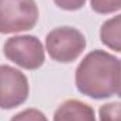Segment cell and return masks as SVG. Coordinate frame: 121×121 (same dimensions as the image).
<instances>
[{"label":"cell","mask_w":121,"mask_h":121,"mask_svg":"<svg viewBox=\"0 0 121 121\" xmlns=\"http://www.w3.org/2000/svg\"><path fill=\"white\" fill-rule=\"evenodd\" d=\"M121 62L104 51H93L76 69V86L93 99H107L118 90Z\"/></svg>","instance_id":"1"},{"label":"cell","mask_w":121,"mask_h":121,"mask_svg":"<svg viewBox=\"0 0 121 121\" xmlns=\"http://www.w3.org/2000/svg\"><path fill=\"white\" fill-rule=\"evenodd\" d=\"M38 21L34 0H0V32L11 34L31 30Z\"/></svg>","instance_id":"2"},{"label":"cell","mask_w":121,"mask_h":121,"mask_svg":"<svg viewBox=\"0 0 121 121\" xmlns=\"http://www.w3.org/2000/svg\"><path fill=\"white\" fill-rule=\"evenodd\" d=\"M47 51L56 62H72L83 52L86 39L83 34L72 27H59L47 35Z\"/></svg>","instance_id":"3"},{"label":"cell","mask_w":121,"mask_h":121,"mask_svg":"<svg viewBox=\"0 0 121 121\" xmlns=\"http://www.w3.org/2000/svg\"><path fill=\"white\" fill-rule=\"evenodd\" d=\"M3 49L7 59L24 69H38L45 60L42 44L32 35L9 38Z\"/></svg>","instance_id":"4"},{"label":"cell","mask_w":121,"mask_h":121,"mask_svg":"<svg viewBox=\"0 0 121 121\" xmlns=\"http://www.w3.org/2000/svg\"><path fill=\"white\" fill-rule=\"evenodd\" d=\"M28 97V80L16 68L0 66V108H14Z\"/></svg>","instance_id":"5"},{"label":"cell","mask_w":121,"mask_h":121,"mask_svg":"<svg viewBox=\"0 0 121 121\" xmlns=\"http://www.w3.org/2000/svg\"><path fill=\"white\" fill-rule=\"evenodd\" d=\"M54 121H96L89 104L79 100H66L55 111Z\"/></svg>","instance_id":"6"},{"label":"cell","mask_w":121,"mask_h":121,"mask_svg":"<svg viewBox=\"0 0 121 121\" xmlns=\"http://www.w3.org/2000/svg\"><path fill=\"white\" fill-rule=\"evenodd\" d=\"M100 38L106 47L121 52V14L103 23L100 28Z\"/></svg>","instance_id":"7"},{"label":"cell","mask_w":121,"mask_h":121,"mask_svg":"<svg viewBox=\"0 0 121 121\" xmlns=\"http://www.w3.org/2000/svg\"><path fill=\"white\" fill-rule=\"evenodd\" d=\"M91 9L96 13L107 14L121 9V0H90Z\"/></svg>","instance_id":"8"},{"label":"cell","mask_w":121,"mask_h":121,"mask_svg":"<svg viewBox=\"0 0 121 121\" xmlns=\"http://www.w3.org/2000/svg\"><path fill=\"white\" fill-rule=\"evenodd\" d=\"M100 121H121V103H108L101 106Z\"/></svg>","instance_id":"9"},{"label":"cell","mask_w":121,"mask_h":121,"mask_svg":"<svg viewBox=\"0 0 121 121\" xmlns=\"http://www.w3.org/2000/svg\"><path fill=\"white\" fill-rule=\"evenodd\" d=\"M10 121H48V120L44 116V113H41L35 108H28V110H24V111L18 113L17 116H14Z\"/></svg>","instance_id":"10"},{"label":"cell","mask_w":121,"mask_h":121,"mask_svg":"<svg viewBox=\"0 0 121 121\" xmlns=\"http://www.w3.org/2000/svg\"><path fill=\"white\" fill-rule=\"evenodd\" d=\"M54 1L58 7L63 9V10H68V11L79 10L86 3V0H54Z\"/></svg>","instance_id":"11"},{"label":"cell","mask_w":121,"mask_h":121,"mask_svg":"<svg viewBox=\"0 0 121 121\" xmlns=\"http://www.w3.org/2000/svg\"><path fill=\"white\" fill-rule=\"evenodd\" d=\"M121 62V60H120ZM117 94L121 97V76H120V85H118V90H117Z\"/></svg>","instance_id":"12"}]
</instances>
